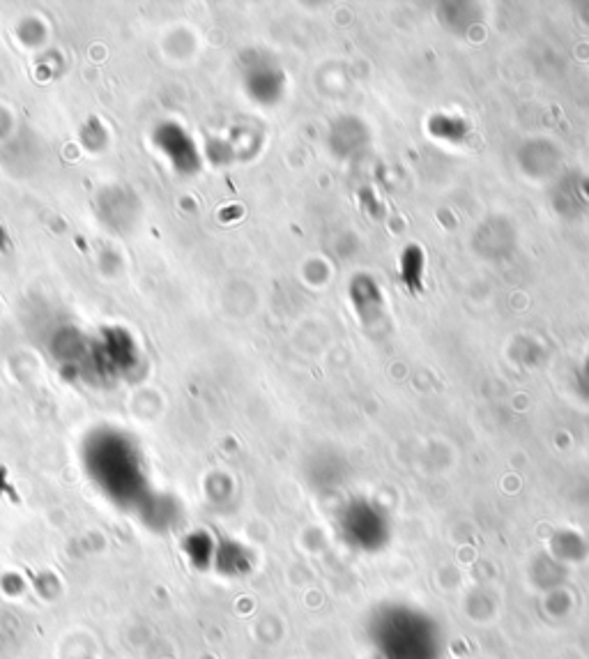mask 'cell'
Instances as JSON below:
<instances>
[{
  "instance_id": "cell-1",
  "label": "cell",
  "mask_w": 589,
  "mask_h": 659,
  "mask_svg": "<svg viewBox=\"0 0 589 659\" xmlns=\"http://www.w3.org/2000/svg\"><path fill=\"white\" fill-rule=\"evenodd\" d=\"M424 254L417 245H408L401 256V279L412 295L424 291Z\"/></svg>"
}]
</instances>
